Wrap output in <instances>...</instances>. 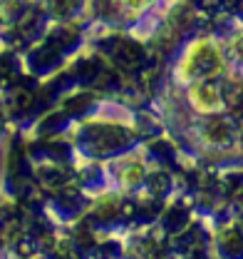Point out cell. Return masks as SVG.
Here are the masks:
<instances>
[{"mask_svg":"<svg viewBox=\"0 0 243 259\" xmlns=\"http://www.w3.org/2000/svg\"><path fill=\"white\" fill-rule=\"evenodd\" d=\"M127 3H129L132 8H144V5H147L149 0H127Z\"/></svg>","mask_w":243,"mask_h":259,"instance_id":"1","label":"cell"}]
</instances>
